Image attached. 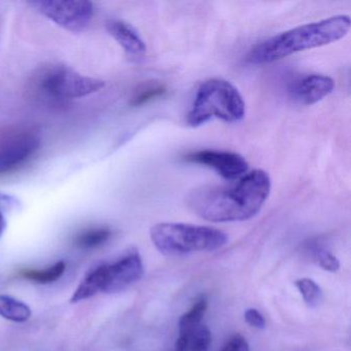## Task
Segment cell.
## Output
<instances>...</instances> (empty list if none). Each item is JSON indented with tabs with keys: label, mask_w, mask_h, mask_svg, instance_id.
<instances>
[{
	"label": "cell",
	"mask_w": 351,
	"mask_h": 351,
	"mask_svg": "<svg viewBox=\"0 0 351 351\" xmlns=\"http://www.w3.org/2000/svg\"><path fill=\"white\" fill-rule=\"evenodd\" d=\"M270 176L252 170L229 186L195 189L186 198L191 210L213 223H232L252 219L260 213L271 192Z\"/></svg>",
	"instance_id": "1"
},
{
	"label": "cell",
	"mask_w": 351,
	"mask_h": 351,
	"mask_svg": "<svg viewBox=\"0 0 351 351\" xmlns=\"http://www.w3.org/2000/svg\"><path fill=\"white\" fill-rule=\"evenodd\" d=\"M350 27L348 15L304 24L256 45L248 52L246 61L254 65L268 64L295 53L328 46L345 38Z\"/></svg>",
	"instance_id": "2"
},
{
	"label": "cell",
	"mask_w": 351,
	"mask_h": 351,
	"mask_svg": "<svg viewBox=\"0 0 351 351\" xmlns=\"http://www.w3.org/2000/svg\"><path fill=\"white\" fill-rule=\"evenodd\" d=\"M106 82L86 77L59 63H49L36 69L27 84L26 93L38 106L66 108L71 100L86 97L104 89Z\"/></svg>",
	"instance_id": "3"
},
{
	"label": "cell",
	"mask_w": 351,
	"mask_h": 351,
	"mask_svg": "<svg viewBox=\"0 0 351 351\" xmlns=\"http://www.w3.org/2000/svg\"><path fill=\"white\" fill-rule=\"evenodd\" d=\"M245 112V101L233 84L210 79L199 87L186 123L191 127L202 126L213 119L237 123L243 120Z\"/></svg>",
	"instance_id": "4"
},
{
	"label": "cell",
	"mask_w": 351,
	"mask_h": 351,
	"mask_svg": "<svg viewBox=\"0 0 351 351\" xmlns=\"http://www.w3.org/2000/svg\"><path fill=\"white\" fill-rule=\"evenodd\" d=\"M154 245L162 254L182 256L201 252H215L227 244V234L207 226L160 223L151 229Z\"/></svg>",
	"instance_id": "5"
},
{
	"label": "cell",
	"mask_w": 351,
	"mask_h": 351,
	"mask_svg": "<svg viewBox=\"0 0 351 351\" xmlns=\"http://www.w3.org/2000/svg\"><path fill=\"white\" fill-rule=\"evenodd\" d=\"M42 145L40 132L32 127L0 130V176L27 163Z\"/></svg>",
	"instance_id": "6"
},
{
	"label": "cell",
	"mask_w": 351,
	"mask_h": 351,
	"mask_svg": "<svg viewBox=\"0 0 351 351\" xmlns=\"http://www.w3.org/2000/svg\"><path fill=\"white\" fill-rule=\"evenodd\" d=\"M30 5L57 25L73 32L85 30L95 11L93 3L86 0H40Z\"/></svg>",
	"instance_id": "7"
},
{
	"label": "cell",
	"mask_w": 351,
	"mask_h": 351,
	"mask_svg": "<svg viewBox=\"0 0 351 351\" xmlns=\"http://www.w3.org/2000/svg\"><path fill=\"white\" fill-rule=\"evenodd\" d=\"M184 161L211 168L221 178L230 180H239L250 169L248 162L239 154L217 149L193 152L184 156Z\"/></svg>",
	"instance_id": "8"
},
{
	"label": "cell",
	"mask_w": 351,
	"mask_h": 351,
	"mask_svg": "<svg viewBox=\"0 0 351 351\" xmlns=\"http://www.w3.org/2000/svg\"><path fill=\"white\" fill-rule=\"evenodd\" d=\"M143 275V264L136 250H130L114 264H108V285L104 293H117L137 282Z\"/></svg>",
	"instance_id": "9"
},
{
	"label": "cell",
	"mask_w": 351,
	"mask_h": 351,
	"mask_svg": "<svg viewBox=\"0 0 351 351\" xmlns=\"http://www.w3.org/2000/svg\"><path fill=\"white\" fill-rule=\"evenodd\" d=\"M335 89V82L328 75L313 73L295 80L289 85L291 99L303 106H312L328 97Z\"/></svg>",
	"instance_id": "10"
},
{
	"label": "cell",
	"mask_w": 351,
	"mask_h": 351,
	"mask_svg": "<svg viewBox=\"0 0 351 351\" xmlns=\"http://www.w3.org/2000/svg\"><path fill=\"white\" fill-rule=\"evenodd\" d=\"M106 29L128 54L141 56L147 51L145 40L131 24L123 20L112 19L106 22Z\"/></svg>",
	"instance_id": "11"
},
{
	"label": "cell",
	"mask_w": 351,
	"mask_h": 351,
	"mask_svg": "<svg viewBox=\"0 0 351 351\" xmlns=\"http://www.w3.org/2000/svg\"><path fill=\"white\" fill-rule=\"evenodd\" d=\"M106 285H108V264L101 265L86 275L85 278L81 281L73 293L71 303L75 304L85 301L97 295L100 291H106Z\"/></svg>",
	"instance_id": "12"
},
{
	"label": "cell",
	"mask_w": 351,
	"mask_h": 351,
	"mask_svg": "<svg viewBox=\"0 0 351 351\" xmlns=\"http://www.w3.org/2000/svg\"><path fill=\"white\" fill-rule=\"evenodd\" d=\"M27 304L11 295H0V316L14 322H25L32 316Z\"/></svg>",
	"instance_id": "13"
},
{
	"label": "cell",
	"mask_w": 351,
	"mask_h": 351,
	"mask_svg": "<svg viewBox=\"0 0 351 351\" xmlns=\"http://www.w3.org/2000/svg\"><path fill=\"white\" fill-rule=\"evenodd\" d=\"M65 269H66V265L63 261H60L46 269H24L20 272V274L24 278L34 281V282L48 285V283L58 280L65 272Z\"/></svg>",
	"instance_id": "14"
},
{
	"label": "cell",
	"mask_w": 351,
	"mask_h": 351,
	"mask_svg": "<svg viewBox=\"0 0 351 351\" xmlns=\"http://www.w3.org/2000/svg\"><path fill=\"white\" fill-rule=\"evenodd\" d=\"M207 306L208 303L206 299L199 300L186 313L180 317L178 322L180 336H189L192 330L202 324L203 317L206 313Z\"/></svg>",
	"instance_id": "15"
},
{
	"label": "cell",
	"mask_w": 351,
	"mask_h": 351,
	"mask_svg": "<svg viewBox=\"0 0 351 351\" xmlns=\"http://www.w3.org/2000/svg\"><path fill=\"white\" fill-rule=\"evenodd\" d=\"M112 230L110 228H91L77 236L75 245L82 250H93L106 244L112 237Z\"/></svg>",
	"instance_id": "16"
},
{
	"label": "cell",
	"mask_w": 351,
	"mask_h": 351,
	"mask_svg": "<svg viewBox=\"0 0 351 351\" xmlns=\"http://www.w3.org/2000/svg\"><path fill=\"white\" fill-rule=\"evenodd\" d=\"M166 92L167 89L163 84L156 83V82L143 84L133 93L130 99V106L133 108L145 106L153 100L163 97Z\"/></svg>",
	"instance_id": "17"
},
{
	"label": "cell",
	"mask_w": 351,
	"mask_h": 351,
	"mask_svg": "<svg viewBox=\"0 0 351 351\" xmlns=\"http://www.w3.org/2000/svg\"><path fill=\"white\" fill-rule=\"evenodd\" d=\"M295 285L309 307L315 308L322 303V291L315 281L309 278H301L298 279Z\"/></svg>",
	"instance_id": "18"
},
{
	"label": "cell",
	"mask_w": 351,
	"mask_h": 351,
	"mask_svg": "<svg viewBox=\"0 0 351 351\" xmlns=\"http://www.w3.org/2000/svg\"><path fill=\"white\" fill-rule=\"evenodd\" d=\"M189 351H206L211 344V332L205 324H201L186 337Z\"/></svg>",
	"instance_id": "19"
},
{
	"label": "cell",
	"mask_w": 351,
	"mask_h": 351,
	"mask_svg": "<svg viewBox=\"0 0 351 351\" xmlns=\"http://www.w3.org/2000/svg\"><path fill=\"white\" fill-rule=\"evenodd\" d=\"M314 258L317 264L328 272H336L340 268L338 258L324 248L318 247L314 250Z\"/></svg>",
	"instance_id": "20"
},
{
	"label": "cell",
	"mask_w": 351,
	"mask_h": 351,
	"mask_svg": "<svg viewBox=\"0 0 351 351\" xmlns=\"http://www.w3.org/2000/svg\"><path fill=\"white\" fill-rule=\"evenodd\" d=\"M221 351H250L247 341L241 335L232 336L223 345Z\"/></svg>",
	"instance_id": "21"
},
{
	"label": "cell",
	"mask_w": 351,
	"mask_h": 351,
	"mask_svg": "<svg viewBox=\"0 0 351 351\" xmlns=\"http://www.w3.org/2000/svg\"><path fill=\"white\" fill-rule=\"evenodd\" d=\"M20 201L11 195L0 193V213H12L20 208Z\"/></svg>",
	"instance_id": "22"
},
{
	"label": "cell",
	"mask_w": 351,
	"mask_h": 351,
	"mask_svg": "<svg viewBox=\"0 0 351 351\" xmlns=\"http://www.w3.org/2000/svg\"><path fill=\"white\" fill-rule=\"evenodd\" d=\"M244 319L250 326L258 328V330H262L266 326V320H265L264 316L256 309L246 310L244 313Z\"/></svg>",
	"instance_id": "23"
},
{
	"label": "cell",
	"mask_w": 351,
	"mask_h": 351,
	"mask_svg": "<svg viewBox=\"0 0 351 351\" xmlns=\"http://www.w3.org/2000/svg\"><path fill=\"white\" fill-rule=\"evenodd\" d=\"M174 351H189L188 340L186 337L180 336V338L176 340Z\"/></svg>",
	"instance_id": "24"
}]
</instances>
